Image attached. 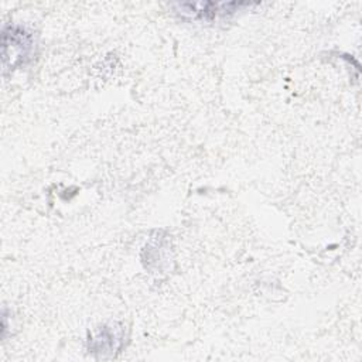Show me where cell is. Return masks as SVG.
Returning <instances> with one entry per match:
<instances>
[{"label": "cell", "instance_id": "cell-1", "mask_svg": "<svg viewBox=\"0 0 362 362\" xmlns=\"http://www.w3.org/2000/svg\"><path fill=\"white\" fill-rule=\"evenodd\" d=\"M1 34L3 74L6 75L31 59L35 40L33 33L21 24H6Z\"/></svg>", "mask_w": 362, "mask_h": 362}, {"label": "cell", "instance_id": "cell-2", "mask_svg": "<svg viewBox=\"0 0 362 362\" xmlns=\"http://www.w3.org/2000/svg\"><path fill=\"white\" fill-rule=\"evenodd\" d=\"M256 4L257 3L249 1H184L174 3L171 4V7L182 18L212 23L216 20H223L230 16H235L239 11H243L245 8L255 7Z\"/></svg>", "mask_w": 362, "mask_h": 362}]
</instances>
